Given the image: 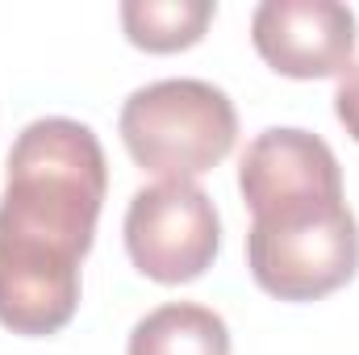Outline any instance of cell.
<instances>
[{
	"instance_id": "1",
	"label": "cell",
	"mask_w": 359,
	"mask_h": 355,
	"mask_svg": "<svg viewBox=\"0 0 359 355\" xmlns=\"http://www.w3.org/2000/svg\"><path fill=\"white\" fill-rule=\"evenodd\" d=\"M109 192L104 147L76 117L29 121L4 159L0 192V326L59 335L80 309V264Z\"/></svg>"
},
{
	"instance_id": "2",
	"label": "cell",
	"mask_w": 359,
	"mask_h": 355,
	"mask_svg": "<svg viewBox=\"0 0 359 355\" xmlns=\"http://www.w3.org/2000/svg\"><path fill=\"white\" fill-rule=\"evenodd\" d=\"M238 192L251 209L247 267L268 297L301 305L355 280L359 222L326 138L301 126L255 134L238 159Z\"/></svg>"
},
{
	"instance_id": "3",
	"label": "cell",
	"mask_w": 359,
	"mask_h": 355,
	"mask_svg": "<svg viewBox=\"0 0 359 355\" xmlns=\"http://www.w3.org/2000/svg\"><path fill=\"white\" fill-rule=\"evenodd\" d=\"M117 134L142 172L196 184L234 151L238 109L209 80H155L126 96Z\"/></svg>"
},
{
	"instance_id": "4",
	"label": "cell",
	"mask_w": 359,
	"mask_h": 355,
	"mask_svg": "<svg viewBox=\"0 0 359 355\" xmlns=\"http://www.w3.org/2000/svg\"><path fill=\"white\" fill-rule=\"evenodd\" d=\"M126 255L155 284H192L222 251V213L192 180H155L126 205Z\"/></svg>"
},
{
	"instance_id": "5",
	"label": "cell",
	"mask_w": 359,
	"mask_h": 355,
	"mask_svg": "<svg viewBox=\"0 0 359 355\" xmlns=\"http://www.w3.org/2000/svg\"><path fill=\"white\" fill-rule=\"evenodd\" d=\"M251 42L276 76L330 80L355 63L359 21L339 0H264L251 13Z\"/></svg>"
},
{
	"instance_id": "6",
	"label": "cell",
	"mask_w": 359,
	"mask_h": 355,
	"mask_svg": "<svg viewBox=\"0 0 359 355\" xmlns=\"http://www.w3.org/2000/svg\"><path fill=\"white\" fill-rule=\"evenodd\" d=\"M230 326L217 309L196 301H168L134 322L126 355H230Z\"/></svg>"
},
{
	"instance_id": "7",
	"label": "cell",
	"mask_w": 359,
	"mask_h": 355,
	"mask_svg": "<svg viewBox=\"0 0 359 355\" xmlns=\"http://www.w3.org/2000/svg\"><path fill=\"white\" fill-rule=\"evenodd\" d=\"M126 42L147 55L192 51L217 17L213 0H126L117 8Z\"/></svg>"
},
{
	"instance_id": "8",
	"label": "cell",
	"mask_w": 359,
	"mask_h": 355,
	"mask_svg": "<svg viewBox=\"0 0 359 355\" xmlns=\"http://www.w3.org/2000/svg\"><path fill=\"white\" fill-rule=\"evenodd\" d=\"M334 117H339V126L359 142V63H351V67L339 76V88H334Z\"/></svg>"
}]
</instances>
